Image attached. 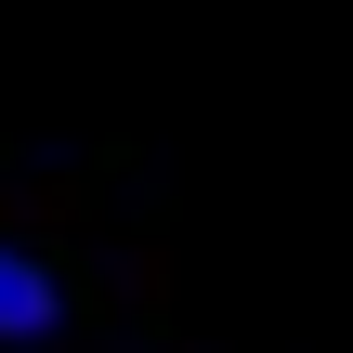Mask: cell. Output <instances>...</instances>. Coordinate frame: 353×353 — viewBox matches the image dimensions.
Wrapping results in <instances>:
<instances>
[{
  "instance_id": "1",
  "label": "cell",
  "mask_w": 353,
  "mask_h": 353,
  "mask_svg": "<svg viewBox=\"0 0 353 353\" xmlns=\"http://www.w3.org/2000/svg\"><path fill=\"white\" fill-rule=\"evenodd\" d=\"M52 314H65V301H52V275H39L26 249H0V341H39Z\"/></svg>"
}]
</instances>
